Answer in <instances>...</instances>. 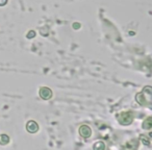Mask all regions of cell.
Masks as SVG:
<instances>
[{
  "label": "cell",
  "mask_w": 152,
  "mask_h": 150,
  "mask_svg": "<svg viewBox=\"0 0 152 150\" xmlns=\"http://www.w3.org/2000/svg\"><path fill=\"white\" fill-rule=\"evenodd\" d=\"M40 95H41V97L44 98V99H49V98L51 97V95H52V93H51V91L48 88H42V89L40 90Z\"/></svg>",
  "instance_id": "cell-4"
},
{
  "label": "cell",
  "mask_w": 152,
  "mask_h": 150,
  "mask_svg": "<svg viewBox=\"0 0 152 150\" xmlns=\"http://www.w3.org/2000/svg\"><path fill=\"white\" fill-rule=\"evenodd\" d=\"M79 133H80L83 137L89 138L90 135H91V133H92V130H91V128H90L89 126H87V125H83V126H81L80 128H79Z\"/></svg>",
  "instance_id": "cell-2"
},
{
  "label": "cell",
  "mask_w": 152,
  "mask_h": 150,
  "mask_svg": "<svg viewBox=\"0 0 152 150\" xmlns=\"http://www.w3.org/2000/svg\"><path fill=\"white\" fill-rule=\"evenodd\" d=\"M26 129H27L30 133H34V132H36V131H38L39 126L34 121H29V122L27 123V125H26Z\"/></svg>",
  "instance_id": "cell-3"
},
{
  "label": "cell",
  "mask_w": 152,
  "mask_h": 150,
  "mask_svg": "<svg viewBox=\"0 0 152 150\" xmlns=\"http://www.w3.org/2000/svg\"><path fill=\"white\" fill-rule=\"evenodd\" d=\"M94 150H104L103 142H97V143L94 145Z\"/></svg>",
  "instance_id": "cell-5"
},
{
  "label": "cell",
  "mask_w": 152,
  "mask_h": 150,
  "mask_svg": "<svg viewBox=\"0 0 152 150\" xmlns=\"http://www.w3.org/2000/svg\"><path fill=\"white\" fill-rule=\"evenodd\" d=\"M132 120V117L129 113H123L119 116V121H120L122 124H129Z\"/></svg>",
  "instance_id": "cell-1"
}]
</instances>
